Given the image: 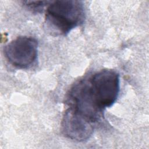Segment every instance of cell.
<instances>
[{"label":"cell","instance_id":"obj_3","mask_svg":"<svg viewBox=\"0 0 149 149\" xmlns=\"http://www.w3.org/2000/svg\"><path fill=\"white\" fill-rule=\"evenodd\" d=\"M38 42L33 37H18L8 44L3 49L9 63L15 68L27 69L36 62L38 54Z\"/></svg>","mask_w":149,"mask_h":149},{"label":"cell","instance_id":"obj_6","mask_svg":"<svg viewBox=\"0 0 149 149\" xmlns=\"http://www.w3.org/2000/svg\"><path fill=\"white\" fill-rule=\"evenodd\" d=\"M23 3L29 9L33 11L40 12L42 10L44 7L47 5H49L51 1H23Z\"/></svg>","mask_w":149,"mask_h":149},{"label":"cell","instance_id":"obj_5","mask_svg":"<svg viewBox=\"0 0 149 149\" xmlns=\"http://www.w3.org/2000/svg\"><path fill=\"white\" fill-rule=\"evenodd\" d=\"M92 122L69 108L63 115L61 129L68 138L77 141H83L90 138L93 132Z\"/></svg>","mask_w":149,"mask_h":149},{"label":"cell","instance_id":"obj_2","mask_svg":"<svg viewBox=\"0 0 149 149\" xmlns=\"http://www.w3.org/2000/svg\"><path fill=\"white\" fill-rule=\"evenodd\" d=\"M93 100L103 111L116 101L119 92V75L113 70L104 69L95 73L88 80Z\"/></svg>","mask_w":149,"mask_h":149},{"label":"cell","instance_id":"obj_4","mask_svg":"<svg viewBox=\"0 0 149 149\" xmlns=\"http://www.w3.org/2000/svg\"><path fill=\"white\" fill-rule=\"evenodd\" d=\"M67 102L69 108L92 123L97 122L102 116V111L93 100L88 81L81 80L76 84L68 94Z\"/></svg>","mask_w":149,"mask_h":149},{"label":"cell","instance_id":"obj_1","mask_svg":"<svg viewBox=\"0 0 149 149\" xmlns=\"http://www.w3.org/2000/svg\"><path fill=\"white\" fill-rule=\"evenodd\" d=\"M84 5L80 1H55L48 5L45 23L51 32L66 35L84 20Z\"/></svg>","mask_w":149,"mask_h":149}]
</instances>
